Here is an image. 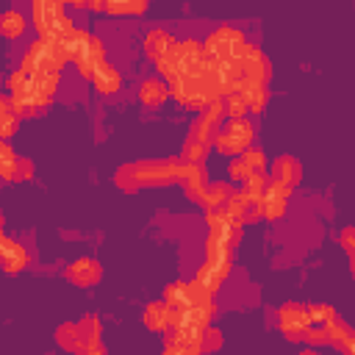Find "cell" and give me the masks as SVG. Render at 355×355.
I'll return each mask as SVG.
<instances>
[{"label": "cell", "mask_w": 355, "mask_h": 355, "mask_svg": "<svg viewBox=\"0 0 355 355\" xmlns=\"http://www.w3.org/2000/svg\"><path fill=\"white\" fill-rule=\"evenodd\" d=\"M341 247L347 250V255H352V227H344L341 230Z\"/></svg>", "instance_id": "38"}, {"label": "cell", "mask_w": 355, "mask_h": 355, "mask_svg": "<svg viewBox=\"0 0 355 355\" xmlns=\"http://www.w3.org/2000/svg\"><path fill=\"white\" fill-rule=\"evenodd\" d=\"M175 39L166 33V31H161V28H155V31H150L147 36H144V53L153 58V61H158L166 50H169V44H172Z\"/></svg>", "instance_id": "21"}, {"label": "cell", "mask_w": 355, "mask_h": 355, "mask_svg": "<svg viewBox=\"0 0 355 355\" xmlns=\"http://www.w3.org/2000/svg\"><path fill=\"white\" fill-rule=\"evenodd\" d=\"M291 191H294V189H291L288 183L269 178V180H266V189L255 197V214L263 216V219H280V216L286 214V205H288Z\"/></svg>", "instance_id": "5"}, {"label": "cell", "mask_w": 355, "mask_h": 355, "mask_svg": "<svg viewBox=\"0 0 355 355\" xmlns=\"http://www.w3.org/2000/svg\"><path fill=\"white\" fill-rule=\"evenodd\" d=\"M75 352H103L100 344V319L97 316H86L83 322H78V344Z\"/></svg>", "instance_id": "13"}, {"label": "cell", "mask_w": 355, "mask_h": 355, "mask_svg": "<svg viewBox=\"0 0 355 355\" xmlns=\"http://www.w3.org/2000/svg\"><path fill=\"white\" fill-rule=\"evenodd\" d=\"M305 316H308V324H327L336 319V311H333V305L313 302V305H305Z\"/></svg>", "instance_id": "27"}, {"label": "cell", "mask_w": 355, "mask_h": 355, "mask_svg": "<svg viewBox=\"0 0 355 355\" xmlns=\"http://www.w3.org/2000/svg\"><path fill=\"white\" fill-rule=\"evenodd\" d=\"M236 92L241 94V100L247 103V111H252V114H261L263 105H266V100H269V89L261 80H244V78H239Z\"/></svg>", "instance_id": "12"}, {"label": "cell", "mask_w": 355, "mask_h": 355, "mask_svg": "<svg viewBox=\"0 0 355 355\" xmlns=\"http://www.w3.org/2000/svg\"><path fill=\"white\" fill-rule=\"evenodd\" d=\"M239 158L244 161V166L250 169V175H252V172H266V155H263L261 150H252V147H247V150H244Z\"/></svg>", "instance_id": "31"}, {"label": "cell", "mask_w": 355, "mask_h": 355, "mask_svg": "<svg viewBox=\"0 0 355 355\" xmlns=\"http://www.w3.org/2000/svg\"><path fill=\"white\" fill-rule=\"evenodd\" d=\"M211 144L208 141H200V139H186L183 147H180V161H189V164H202L205 155H208Z\"/></svg>", "instance_id": "25"}, {"label": "cell", "mask_w": 355, "mask_h": 355, "mask_svg": "<svg viewBox=\"0 0 355 355\" xmlns=\"http://www.w3.org/2000/svg\"><path fill=\"white\" fill-rule=\"evenodd\" d=\"M67 55L61 50V44L50 36H42L39 42H33L22 58V69L25 72H58L64 67Z\"/></svg>", "instance_id": "2"}, {"label": "cell", "mask_w": 355, "mask_h": 355, "mask_svg": "<svg viewBox=\"0 0 355 355\" xmlns=\"http://www.w3.org/2000/svg\"><path fill=\"white\" fill-rule=\"evenodd\" d=\"M247 47L250 44H247L244 33H239L236 28H216L202 44L205 55L214 61H239L247 53Z\"/></svg>", "instance_id": "3"}, {"label": "cell", "mask_w": 355, "mask_h": 355, "mask_svg": "<svg viewBox=\"0 0 355 355\" xmlns=\"http://www.w3.org/2000/svg\"><path fill=\"white\" fill-rule=\"evenodd\" d=\"M17 130V114L14 111H3L0 114V139H8Z\"/></svg>", "instance_id": "36"}, {"label": "cell", "mask_w": 355, "mask_h": 355, "mask_svg": "<svg viewBox=\"0 0 355 355\" xmlns=\"http://www.w3.org/2000/svg\"><path fill=\"white\" fill-rule=\"evenodd\" d=\"M266 180H269L266 172H252V175L244 180V191H247L250 197H258V194L266 189Z\"/></svg>", "instance_id": "33"}, {"label": "cell", "mask_w": 355, "mask_h": 355, "mask_svg": "<svg viewBox=\"0 0 355 355\" xmlns=\"http://www.w3.org/2000/svg\"><path fill=\"white\" fill-rule=\"evenodd\" d=\"M14 164H17V153L11 150V144L6 139H0V178H11L14 172Z\"/></svg>", "instance_id": "30"}, {"label": "cell", "mask_w": 355, "mask_h": 355, "mask_svg": "<svg viewBox=\"0 0 355 355\" xmlns=\"http://www.w3.org/2000/svg\"><path fill=\"white\" fill-rule=\"evenodd\" d=\"M227 178H230L233 183H244V180L250 178V169L244 166V161H241L239 155L230 161V166H227Z\"/></svg>", "instance_id": "34"}, {"label": "cell", "mask_w": 355, "mask_h": 355, "mask_svg": "<svg viewBox=\"0 0 355 355\" xmlns=\"http://www.w3.org/2000/svg\"><path fill=\"white\" fill-rule=\"evenodd\" d=\"M222 105H225V114H227L230 119H239V116H244V114H247V103L241 100V94H239L236 89L225 94V103H222Z\"/></svg>", "instance_id": "29"}, {"label": "cell", "mask_w": 355, "mask_h": 355, "mask_svg": "<svg viewBox=\"0 0 355 355\" xmlns=\"http://www.w3.org/2000/svg\"><path fill=\"white\" fill-rule=\"evenodd\" d=\"M324 333H327V344L338 347V349H341V352H347V355H352V352H355V333H352V327H349V324L338 322V316H336L333 322H327V324H324Z\"/></svg>", "instance_id": "17"}, {"label": "cell", "mask_w": 355, "mask_h": 355, "mask_svg": "<svg viewBox=\"0 0 355 355\" xmlns=\"http://www.w3.org/2000/svg\"><path fill=\"white\" fill-rule=\"evenodd\" d=\"M169 97V86L161 80V78H147L139 89V100L147 105V108H161Z\"/></svg>", "instance_id": "18"}, {"label": "cell", "mask_w": 355, "mask_h": 355, "mask_svg": "<svg viewBox=\"0 0 355 355\" xmlns=\"http://www.w3.org/2000/svg\"><path fill=\"white\" fill-rule=\"evenodd\" d=\"M114 183H116L119 191H128V194L136 191V189H139V180H136V169H133V164L119 166L116 175H114Z\"/></svg>", "instance_id": "28"}, {"label": "cell", "mask_w": 355, "mask_h": 355, "mask_svg": "<svg viewBox=\"0 0 355 355\" xmlns=\"http://www.w3.org/2000/svg\"><path fill=\"white\" fill-rule=\"evenodd\" d=\"M222 344V336L216 333V330H211V327H205L202 330V341H200V352H208V349H216Z\"/></svg>", "instance_id": "37"}, {"label": "cell", "mask_w": 355, "mask_h": 355, "mask_svg": "<svg viewBox=\"0 0 355 355\" xmlns=\"http://www.w3.org/2000/svg\"><path fill=\"white\" fill-rule=\"evenodd\" d=\"M272 178H275V180H283V183H288V186L294 189V186L300 183V178H302L300 161L291 158V155H280V158L272 164Z\"/></svg>", "instance_id": "19"}, {"label": "cell", "mask_w": 355, "mask_h": 355, "mask_svg": "<svg viewBox=\"0 0 355 355\" xmlns=\"http://www.w3.org/2000/svg\"><path fill=\"white\" fill-rule=\"evenodd\" d=\"M227 114H225V105L216 100V103H211V105H205L202 111H200V116L191 122V130H189V136L191 139H200V141H214V136L219 133V128H222V119H225Z\"/></svg>", "instance_id": "8"}, {"label": "cell", "mask_w": 355, "mask_h": 355, "mask_svg": "<svg viewBox=\"0 0 355 355\" xmlns=\"http://www.w3.org/2000/svg\"><path fill=\"white\" fill-rule=\"evenodd\" d=\"M92 83H94V89L100 92V94H116L119 89H122V75H119V69L111 64V61H100L97 64V69H94V75H92Z\"/></svg>", "instance_id": "14"}, {"label": "cell", "mask_w": 355, "mask_h": 355, "mask_svg": "<svg viewBox=\"0 0 355 355\" xmlns=\"http://www.w3.org/2000/svg\"><path fill=\"white\" fill-rule=\"evenodd\" d=\"M139 186H169L178 180V161H139L133 164Z\"/></svg>", "instance_id": "6"}, {"label": "cell", "mask_w": 355, "mask_h": 355, "mask_svg": "<svg viewBox=\"0 0 355 355\" xmlns=\"http://www.w3.org/2000/svg\"><path fill=\"white\" fill-rule=\"evenodd\" d=\"M277 322H280V333L288 341H302V333L308 327V316H305V305L297 302H286L277 311Z\"/></svg>", "instance_id": "10"}, {"label": "cell", "mask_w": 355, "mask_h": 355, "mask_svg": "<svg viewBox=\"0 0 355 355\" xmlns=\"http://www.w3.org/2000/svg\"><path fill=\"white\" fill-rule=\"evenodd\" d=\"M144 324L150 327V330H155V333H164V330H169V305L161 300V302H147V308H144Z\"/></svg>", "instance_id": "20"}, {"label": "cell", "mask_w": 355, "mask_h": 355, "mask_svg": "<svg viewBox=\"0 0 355 355\" xmlns=\"http://www.w3.org/2000/svg\"><path fill=\"white\" fill-rule=\"evenodd\" d=\"M202 55H205L202 44L194 42V39H186V42H172L169 50H166L155 64H158V72H161L166 80H175V78H180V75L191 72V69L202 61Z\"/></svg>", "instance_id": "1"}, {"label": "cell", "mask_w": 355, "mask_h": 355, "mask_svg": "<svg viewBox=\"0 0 355 355\" xmlns=\"http://www.w3.org/2000/svg\"><path fill=\"white\" fill-rule=\"evenodd\" d=\"M178 180H180V186H183V191L189 194L191 202L202 200V191L208 186V175H205L202 164H189V161L178 158Z\"/></svg>", "instance_id": "9"}, {"label": "cell", "mask_w": 355, "mask_h": 355, "mask_svg": "<svg viewBox=\"0 0 355 355\" xmlns=\"http://www.w3.org/2000/svg\"><path fill=\"white\" fill-rule=\"evenodd\" d=\"M31 178H33V164H31L28 158H17L14 172H11L8 180H31Z\"/></svg>", "instance_id": "35"}, {"label": "cell", "mask_w": 355, "mask_h": 355, "mask_svg": "<svg viewBox=\"0 0 355 355\" xmlns=\"http://www.w3.org/2000/svg\"><path fill=\"white\" fill-rule=\"evenodd\" d=\"M25 263H28V255H25L22 244H17L14 239L0 236V266H3L8 275H17V272L25 269Z\"/></svg>", "instance_id": "16"}, {"label": "cell", "mask_w": 355, "mask_h": 355, "mask_svg": "<svg viewBox=\"0 0 355 355\" xmlns=\"http://www.w3.org/2000/svg\"><path fill=\"white\" fill-rule=\"evenodd\" d=\"M269 58L258 50V47H247V53L239 58V78L244 80H261V83H269Z\"/></svg>", "instance_id": "11"}, {"label": "cell", "mask_w": 355, "mask_h": 355, "mask_svg": "<svg viewBox=\"0 0 355 355\" xmlns=\"http://www.w3.org/2000/svg\"><path fill=\"white\" fill-rule=\"evenodd\" d=\"M55 341L64 349H75V344H78V324H61L55 330Z\"/></svg>", "instance_id": "32"}, {"label": "cell", "mask_w": 355, "mask_h": 355, "mask_svg": "<svg viewBox=\"0 0 355 355\" xmlns=\"http://www.w3.org/2000/svg\"><path fill=\"white\" fill-rule=\"evenodd\" d=\"M255 139V128L250 119L239 116V119H230L225 128H219V133L214 136V144L222 155H241Z\"/></svg>", "instance_id": "4"}, {"label": "cell", "mask_w": 355, "mask_h": 355, "mask_svg": "<svg viewBox=\"0 0 355 355\" xmlns=\"http://www.w3.org/2000/svg\"><path fill=\"white\" fill-rule=\"evenodd\" d=\"M25 28H28V22H25V17H22L19 11H3V14H0V33H3L6 39L22 36Z\"/></svg>", "instance_id": "23"}, {"label": "cell", "mask_w": 355, "mask_h": 355, "mask_svg": "<svg viewBox=\"0 0 355 355\" xmlns=\"http://www.w3.org/2000/svg\"><path fill=\"white\" fill-rule=\"evenodd\" d=\"M164 302H166V305H186V302H191V288H189V283H183V280L169 283V286L164 288Z\"/></svg>", "instance_id": "26"}, {"label": "cell", "mask_w": 355, "mask_h": 355, "mask_svg": "<svg viewBox=\"0 0 355 355\" xmlns=\"http://www.w3.org/2000/svg\"><path fill=\"white\" fill-rule=\"evenodd\" d=\"M0 236H3V214H0Z\"/></svg>", "instance_id": "39"}, {"label": "cell", "mask_w": 355, "mask_h": 355, "mask_svg": "<svg viewBox=\"0 0 355 355\" xmlns=\"http://www.w3.org/2000/svg\"><path fill=\"white\" fill-rule=\"evenodd\" d=\"M227 194H230V186H227V183H211V180H208V186H205V191H202L200 205H205L208 211H211V208H225Z\"/></svg>", "instance_id": "22"}, {"label": "cell", "mask_w": 355, "mask_h": 355, "mask_svg": "<svg viewBox=\"0 0 355 355\" xmlns=\"http://www.w3.org/2000/svg\"><path fill=\"white\" fill-rule=\"evenodd\" d=\"M105 58V50H103V42L97 39V36H92V33H86V31H80V39H78V53H75V67H78V72H80V78H86V80H92V75H94V69H97V64Z\"/></svg>", "instance_id": "7"}, {"label": "cell", "mask_w": 355, "mask_h": 355, "mask_svg": "<svg viewBox=\"0 0 355 355\" xmlns=\"http://www.w3.org/2000/svg\"><path fill=\"white\" fill-rule=\"evenodd\" d=\"M103 8L114 17H122V14H144L147 11V0H103Z\"/></svg>", "instance_id": "24"}, {"label": "cell", "mask_w": 355, "mask_h": 355, "mask_svg": "<svg viewBox=\"0 0 355 355\" xmlns=\"http://www.w3.org/2000/svg\"><path fill=\"white\" fill-rule=\"evenodd\" d=\"M67 277L78 286H94L103 277V266L94 258H78L72 266H67Z\"/></svg>", "instance_id": "15"}]
</instances>
